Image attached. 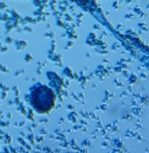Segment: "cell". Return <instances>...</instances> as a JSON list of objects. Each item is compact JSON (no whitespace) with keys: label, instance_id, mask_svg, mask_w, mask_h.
<instances>
[{"label":"cell","instance_id":"1","mask_svg":"<svg viewBox=\"0 0 149 153\" xmlns=\"http://www.w3.org/2000/svg\"><path fill=\"white\" fill-rule=\"evenodd\" d=\"M72 1H75L77 2H80V3H86L89 0H72Z\"/></svg>","mask_w":149,"mask_h":153}]
</instances>
